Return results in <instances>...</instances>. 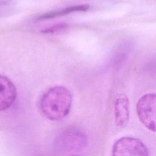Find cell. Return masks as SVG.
I'll use <instances>...</instances> for the list:
<instances>
[{
    "label": "cell",
    "mask_w": 156,
    "mask_h": 156,
    "mask_svg": "<svg viewBox=\"0 0 156 156\" xmlns=\"http://www.w3.org/2000/svg\"><path fill=\"white\" fill-rule=\"evenodd\" d=\"M73 102L70 91L61 85L48 89L41 96L39 108L41 113L52 121H60L69 114Z\"/></svg>",
    "instance_id": "1"
},
{
    "label": "cell",
    "mask_w": 156,
    "mask_h": 156,
    "mask_svg": "<svg viewBox=\"0 0 156 156\" xmlns=\"http://www.w3.org/2000/svg\"><path fill=\"white\" fill-rule=\"evenodd\" d=\"M112 156H149V151L141 140L132 136H123L114 143Z\"/></svg>",
    "instance_id": "2"
},
{
    "label": "cell",
    "mask_w": 156,
    "mask_h": 156,
    "mask_svg": "<svg viewBox=\"0 0 156 156\" xmlns=\"http://www.w3.org/2000/svg\"><path fill=\"white\" fill-rule=\"evenodd\" d=\"M156 95L147 93L142 96L137 102L136 113L140 122L149 130L155 132Z\"/></svg>",
    "instance_id": "3"
},
{
    "label": "cell",
    "mask_w": 156,
    "mask_h": 156,
    "mask_svg": "<svg viewBox=\"0 0 156 156\" xmlns=\"http://www.w3.org/2000/svg\"><path fill=\"white\" fill-rule=\"evenodd\" d=\"M57 142L58 146L64 150H79L87 145V137L79 129L71 127L67 129L58 136Z\"/></svg>",
    "instance_id": "4"
},
{
    "label": "cell",
    "mask_w": 156,
    "mask_h": 156,
    "mask_svg": "<svg viewBox=\"0 0 156 156\" xmlns=\"http://www.w3.org/2000/svg\"><path fill=\"white\" fill-rule=\"evenodd\" d=\"M16 96V88L13 83L8 77L0 75V112L10 108Z\"/></svg>",
    "instance_id": "5"
},
{
    "label": "cell",
    "mask_w": 156,
    "mask_h": 156,
    "mask_svg": "<svg viewBox=\"0 0 156 156\" xmlns=\"http://www.w3.org/2000/svg\"><path fill=\"white\" fill-rule=\"evenodd\" d=\"M114 117L116 126L120 128L125 127L129 121V100L124 93L119 94L115 99Z\"/></svg>",
    "instance_id": "6"
},
{
    "label": "cell",
    "mask_w": 156,
    "mask_h": 156,
    "mask_svg": "<svg viewBox=\"0 0 156 156\" xmlns=\"http://www.w3.org/2000/svg\"><path fill=\"white\" fill-rule=\"evenodd\" d=\"M89 8H90V5L88 4H80V5H72L63 9L58 10L47 12L40 16L38 18V20H46V19L55 18L57 16H63L72 12H85L88 10Z\"/></svg>",
    "instance_id": "7"
},
{
    "label": "cell",
    "mask_w": 156,
    "mask_h": 156,
    "mask_svg": "<svg viewBox=\"0 0 156 156\" xmlns=\"http://www.w3.org/2000/svg\"><path fill=\"white\" fill-rule=\"evenodd\" d=\"M67 27V24L65 23H60V24H57L55 25H54L52 26H51L49 27H47L43 30H41L42 33L44 34H52L55 33L58 31H60L65 28Z\"/></svg>",
    "instance_id": "8"
},
{
    "label": "cell",
    "mask_w": 156,
    "mask_h": 156,
    "mask_svg": "<svg viewBox=\"0 0 156 156\" xmlns=\"http://www.w3.org/2000/svg\"><path fill=\"white\" fill-rule=\"evenodd\" d=\"M71 156H78V155H71Z\"/></svg>",
    "instance_id": "9"
}]
</instances>
